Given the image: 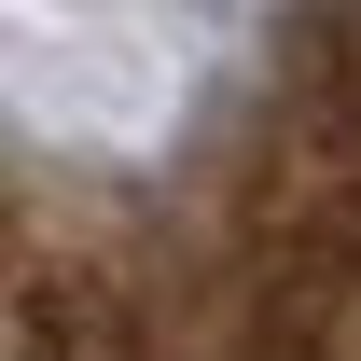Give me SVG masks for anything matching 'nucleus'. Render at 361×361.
Here are the masks:
<instances>
[{
	"label": "nucleus",
	"instance_id": "obj_1",
	"mask_svg": "<svg viewBox=\"0 0 361 361\" xmlns=\"http://www.w3.org/2000/svg\"><path fill=\"white\" fill-rule=\"evenodd\" d=\"M223 334L236 361H361V14H334L278 84Z\"/></svg>",
	"mask_w": 361,
	"mask_h": 361
}]
</instances>
